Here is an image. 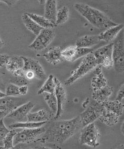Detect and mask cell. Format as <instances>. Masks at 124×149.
<instances>
[{
  "label": "cell",
  "mask_w": 124,
  "mask_h": 149,
  "mask_svg": "<svg viewBox=\"0 0 124 149\" xmlns=\"http://www.w3.org/2000/svg\"><path fill=\"white\" fill-rule=\"evenodd\" d=\"M25 77H26V79L29 80V81H30L31 80L33 79L34 78L36 77L33 72H32L31 71H28L26 72Z\"/></svg>",
  "instance_id": "41"
},
{
  "label": "cell",
  "mask_w": 124,
  "mask_h": 149,
  "mask_svg": "<svg viewBox=\"0 0 124 149\" xmlns=\"http://www.w3.org/2000/svg\"><path fill=\"white\" fill-rule=\"evenodd\" d=\"M25 73H26V72H24L23 69L16 70V71L11 73L13 77H24V76H25Z\"/></svg>",
  "instance_id": "38"
},
{
  "label": "cell",
  "mask_w": 124,
  "mask_h": 149,
  "mask_svg": "<svg viewBox=\"0 0 124 149\" xmlns=\"http://www.w3.org/2000/svg\"><path fill=\"white\" fill-rule=\"evenodd\" d=\"M63 49V47L61 46L53 47L45 53L43 56L49 64L58 65L63 60L61 53Z\"/></svg>",
  "instance_id": "13"
},
{
  "label": "cell",
  "mask_w": 124,
  "mask_h": 149,
  "mask_svg": "<svg viewBox=\"0 0 124 149\" xmlns=\"http://www.w3.org/2000/svg\"><path fill=\"white\" fill-rule=\"evenodd\" d=\"M103 107L107 110L112 112L120 116H122L124 111V104L121 102L115 100H107L101 104Z\"/></svg>",
  "instance_id": "21"
},
{
  "label": "cell",
  "mask_w": 124,
  "mask_h": 149,
  "mask_svg": "<svg viewBox=\"0 0 124 149\" xmlns=\"http://www.w3.org/2000/svg\"><path fill=\"white\" fill-rule=\"evenodd\" d=\"M50 114L45 109H41L34 113H30L27 115V121L33 123H41L47 122L49 120Z\"/></svg>",
  "instance_id": "19"
},
{
  "label": "cell",
  "mask_w": 124,
  "mask_h": 149,
  "mask_svg": "<svg viewBox=\"0 0 124 149\" xmlns=\"http://www.w3.org/2000/svg\"><path fill=\"white\" fill-rule=\"evenodd\" d=\"M113 149H124V144H119V146Z\"/></svg>",
  "instance_id": "45"
},
{
  "label": "cell",
  "mask_w": 124,
  "mask_h": 149,
  "mask_svg": "<svg viewBox=\"0 0 124 149\" xmlns=\"http://www.w3.org/2000/svg\"><path fill=\"white\" fill-rule=\"evenodd\" d=\"M113 43H111L93 52L92 53L95 57L98 65H100L107 69L113 67Z\"/></svg>",
  "instance_id": "7"
},
{
  "label": "cell",
  "mask_w": 124,
  "mask_h": 149,
  "mask_svg": "<svg viewBox=\"0 0 124 149\" xmlns=\"http://www.w3.org/2000/svg\"><path fill=\"white\" fill-rule=\"evenodd\" d=\"M10 82L12 84L16 85L18 87L27 86L30 83V81L26 79L25 76L20 77H13Z\"/></svg>",
  "instance_id": "34"
},
{
  "label": "cell",
  "mask_w": 124,
  "mask_h": 149,
  "mask_svg": "<svg viewBox=\"0 0 124 149\" xmlns=\"http://www.w3.org/2000/svg\"><path fill=\"white\" fill-rule=\"evenodd\" d=\"M3 45H4V42L0 38V48L2 47Z\"/></svg>",
  "instance_id": "47"
},
{
  "label": "cell",
  "mask_w": 124,
  "mask_h": 149,
  "mask_svg": "<svg viewBox=\"0 0 124 149\" xmlns=\"http://www.w3.org/2000/svg\"><path fill=\"white\" fill-rule=\"evenodd\" d=\"M100 134L98 128L94 123L83 128L79 136V143L81 145L96 148L100 145Z\"/></svg>",
  "instance_id": "5"
},
{
  "label": "cell",
  "mask_w": 124,
  "mask_h": 149,
  "mask_svg": "<svg viewBox=\"0 0 124 149\" xmlns=\"http://www.w3.org/2000/svg\"><path fill=\"white\" fill-rule=\"evenodd\" d=\"M26 15L31 18L32 19L36 22L39 26L43 29H53L57 26V25L52 23L48 20L46 19L44 16H41L34 13H26Z\"/></svg>",
  "instance_id": "23"
},
{
  "label": "cell",
  "mask_w": 124,
  "mask_h": 149,
  "mask_svg": "<svg viewBox=\"0 0 124 149\" xmlns=\"http://www.w3.org/2000/svg\"><path fill=\"white\" fill-rule=\"evenodd\" d=\"M55 37V32L53 29H43L28 48L33 51H42L52 43Z\"/></svg>",
  "instance_id": "8"
},
{
  "label": "cell",
  "mask_w": 124,
  "mask_h": 149,
  "mask_svg": "<svg viewBox=\"0 0 124 149\" xmlns=\"http://www.w3.org/2000/svg\"><path fill=\"white\" fill-rule=\"evenodd\" d=\"M54 82L56 85L54 94L57 101V111L54 118L57 120L62 116L63 113L64 106L67 101V95L63 85L55 77H54Z\"/></svg>",
  "instance_id": "10"
},
{
  "label": "cell",
  "mask_w": 124,
  "mask_h": 149,
  "mask_svg": "<svg viewBox=\"0 0 124 149\" xmlns=\"http://www.w3.org/2000/svg\"><path fill=\"white\" fill-rule=\"evenodd\" d=\"M92 53L85 56L77 69L73 71L71 75L65 81L64 84L65 86H69L74 84L77 80L83 77L98 66V63Z\"/></svg>",
  "instance_id": "3"
},
{
  "label": "cell",
  "mask_w": 124,
  "mask_h": 149,
  "mask_svg": "<svg viewBox=\"0 0 124 149\" xmlns=\"http://www.w3.org/2000/svg\"><path fill=\"white\" fill-rule=\"evenodd\" d=\"M17 132L15 129L10 130L3 140L2 146L6 149H10L13 148L14 147V139L15 136Z\"/></svg>",
  "instance_id": "30"
},
{
  "label": "cell",
  "mask_w": 124,
  "mask_h": 149,
  "mask_svg": "<svg viewBox=\"0 0 124 149\" xmlns=\"http://www.w3.org/2000/svg\"><path fill=\"white\" fill-rule=\"evenodd\" d=\"M34 149H52L51 148H49L48 147H45V146H37Z\"/></svg>",
  "instance_id": "44"
},
{
  "label": "cell",
  "mask_w": 124,
  "mask_h": 149,
  "mask_svg": "<svg viewBox=\"0 0 124 149\" xmlns=\"http://www.w3.org/2000/svg\"><path fill=\"white\" fill-rule=\"evenodd\" d=\"M82 127L79 116L69 120H57L50 124L40 141L43 143L62 144Z\"/></svg>",
  "instance_id": "1"
},
{
  "label": "cell",
  "mask_w": 124,
  "mask_h": 149,
  "mask_svg": "<svg viewBox=\"0 0 124 149\" xmlns=\"http://www.w3.org/2000/svg\"><path fill=\"white\" fill-rule=\"evenodd\" d=\"M17 107L15 100L10 97H5L0 99V120L6 117Z\"/></svg>",
  "instance_id": "14"
},
{
  "label": "cell",
  "mask_w": 124,
  "mask_h": 149,
  "mask_svg": "<svg viewBox=\"0 0 124 149\" xmlns=\"http://www.w3.org/2000/svg\"><path fill=\"white\" fill-rule=\"evenodd\" d=\"M124 84L123 83L119 87V89L117 92V96L116 98V100L121 102L122 99H124Z\"/></svg>",
  "instance_id": "36"
},
{
  "label": "cell",
  "mask_w": 124,
  "mask_h": 149,
  "mask_svg": "<svg viewBox=\"0 0 124 149\" xmlns=\"http://www.w3.org/2000/svg\"><path fill=\"white\" fill-rule=\"evenodd\" d=\"M6 96V95H5V93L0 91V99L3 98H4Z\"/></svg>",
  "instance_id": "46"
},
{
  "label": "cell",
  "mask_w": 124,
  "mask_h": 149,
  "mask_svg": "<svg viewBox=\"0 0 124 149\" xmlns=\"http://www.w3.org/2000/svg\"><path fill=\"white\" fill-rule=\"evenodd\" d=\"M103 107L101 104H92L89 106L83 112L80 114L79 118L82 127L89 125L99 118Z\"/></svg>",
  "instance_id": "9"
},
{
  "label": "cell",
  "mask_w": 124,
  "mask_h": 149,
  "mask_svg": "<svg viewBox=\"0 0 124 149\" xmlns=\"http://www.w3.org/2000/svg\"><path fill=\"white\" fill-rule=\"evenodd\" d=\"M36 104L29 101L26 104L17 107L14 110L6 116V118L14 119L18 121V122H23L25 118H26L27 115L29 114L31 110L33 108Z\"/></svg>",
  "instance_id": "12"
},
{
  "label": "cell",
  "mask_w": 124,
  "mask_h": 149,
  "mask_svg": "<svg viewBox=\"0 0 124 149\" xmlns=\"http://www.w3.org/2000/svg\"><path fill=\"white\" fill-rule=\"evenodd\" d=\"M124 122H123V124H122V127H121V129H122V130H122V134H123V135H124Z\"/></svg>",
  "instance_id": "49"
},
{
  "label": "cell",
  "mask_w": 124,
  "mask_h": 149,
  "mask_svg": "<svg viewBox=\"0 0 124 149\" xmlns=\"http://www.w3.org/2000/svg\"><path fill=\"white\" fill-rule=\"evenodd\" d=\"M28 91V86H22L19 87V93L20 95H22V96L26 95L27 94Z\"/></svg>",
  "instance_id": "40"
},
{
  "label": "cell",
  "mask_w": 124,
  "mask_h": 149,
  "mask_svg": "<svg viewBox=\"0 0 124 149\" xmlns=\"http://www.w3.org/2000/svg\"><path fill=\"white\" fill-rule=\"evenodd\" d=\"M24 63L22 56H13L10 57L6 65V69L10 73L23 69Z\"/></svg>",
  "instance_id": "22"
},
{
  "label": "cell",
  "mask_w": 124,
  "mask_h": 149,
  "mask_svg": "<svg viewBox=\"0 0 124 149\" xmlns=\"http://www.w3.org/2000/svg\"><path fill=\"white\" fill-rule=\"evenodd\" d=\"M69 16V10L67 6H63L58 10L56 15V24L57 26L65 24Z\"/></svg>",
  "instance_id": "28"
},
{
  "label": "cell",
  "mask_w": 124,
  "mask_h": 149,
  "mask_svg": "<svg viewBox=\"0 0 124 149\" xmlns=\"http://www.w3.org/2000/svg\"><path fill=\"white\" fill-rule=\"evenodd\" d=\"M0 149H6L5 148L0 146ZM10 149H34L31 148V147L26 146L24 144H17L16 146H15L13 148Z\"/></svg>",
  "instance_id": "39"
},
{
  "label": "cell",
  "mask_w": 124,
  "mask_h": 149,
  "mask_svg": "<svg viewBox=\"0 0 124 149\" xmlns=\"http://www.w3.org/2000/svg\"><path fill=\"white\" fill-rule=\"evenodd\" d=\"M115 38L113 47L112 59L115 70L119 73L124 71V43L123 32Z\"/></svg>",
  "instance_id": "4"
},
{
  "label": "cell",
  "mask_w": 124,
  "mask_h": 149,
  "mask_svg": "<svg viewBox=\"0 0 124 149\" xmlns=\"http://www.w3.org/2000/svg\"><path fill=\"white\" fill-rule=\"evenodd\" d=\"M42 95L52 113L55 116L57 111V101L55 94L44 93Z\"/></svg>",
  "instance_id": "27"
},
{
  "label": "cell",
  "mask_w": 124,
  "mask_h": 149,
  "mask_svg": "<svg viewBox=\"0 0 124 149\" xmlns=\"http://www.w3.org/2000/svg\"><path fill=\"white\" fill-rule=\"evenodd\" d=\"M9 131L10 130L6 127V126L4 124L3 119L1 120H0V143L1 146H2V142L3 140Z\"/></svg>",
  "instance_id": "35"
},
{
  "label": "cell",
  "mask_w": 124,
  "mask_h": 149,
  "mask_svg": "<svg viewBox=\"0 0 124 149\" xmlns=\"http://www.w3.org/2000/svg\"><path fill=\"white\" fill-rule=\"evenodd\" d=\"M47 122H44L41 123H33V122H17V123L12 124L9 126V128L12 129H17V128H23V129H31V128H36L41 127L43 125L46 124Z\"/></svg>",
  "instance_id": "26"
},
{
  "label": "cell",
  "mask_w": 124,
  "mask_h": 149,
  "mask_svg": "<svg viewBox=\"0 0 124 149\" xmlns=\"http://www.w3.org/2000/svg\"><path fill=\"white\" fill-rule=\"evenodd\" d=\"M45 4V6L44 17L53 24H56V15L57 13V1L48 0L46 1Z\"/></svg>",
  "instance_id": "18"
},
{
  "label": "cell",
  "mask_w": 124,
  "mask_h": 149,
  "mask_svg": "<svg viewBox=\"0 0 124 149\" xmlns=\"http://www.w3.org/2000/svg\"><path fill=\"white\" fill-rule=\"evenodd\" d=\"M108 85L107 80L106 79L102 73L98 75H95L91 80V86L93 90L99 89Z\"/></svg>",
  "instance_id": "29"
},
{
  "label": "cell",
  "mask_w": 124,
  "mask_h": 149,
  "mask_svg": "<svg viewBox=\"0 0 124 149\" xmlns=\"http://www.w3.org/2000/svg\"><path fill=\"white\" fill-rule=\"evenodd\" d=\"M46 2V1H42V0H41V1H38V2L40 3V4H45Z\"/></svg>",
  "instance_id": "48"
},
{
  "label": "cell",
  "mask_w": 124,
  "mask_h": 149,
  "mask_svg": "<svg viewBox=\"0 0 124 149\" xmlns=\"http://www.w3.org/2000/svg\"><path fill=\"white\" fill-rule=\"evenodd\" d=\"M101 65H98L97 67H95V70H94L93 71V73L95 75H99L101 73H102V69H101Z\"/></svg>",
  "instance_id": "43"
},
{
  "label": "cell",
  "mask_w": 124,
  "mask_h": 149,
  "mask_svg": "<svg viewBox=\"0 0 124 149\" xmlns=\"http://www.w3.org/2000/svg\"><path fill=\"white\" fill-rule=\"evenodd\" d=\"M19 87L17 85L9 83L7 85L6 91H5V95L6 97H14L19 96L20 94L19 93Z\"/></svg>",
  "instance_id": "32"
},
{
  "label": "cell",
  "mask_w": 124,
  "mask_h": 149,
  "mask_svg": "<svg viewBox=\"0 0 124 149\" xmlns=\"http://www.w3.org/2000/svg\"><path fill=\"white\" fill-rule=\"evenodd\" d=\"M77 48L76 46H70L67 48H64L61 53L62 59L68 62L72 63L76 53Z\"/></svg>",
  "instance_id": "31"
},
{
  "label": "cell",
  "mask_w": 124,
  "mask_h": 149,
  "mask_svg": "<svg viewBox=\"0 0 124 149\" xmlns=\"http://www.w3.org/2000/svg\"><path fill=\"white\" fill-rule=\"evenodd\" d=\"M22 19L26 28L36 36H38L43 29V28L39 26L36 22L32 19L31 18H30L26 15V13L22 15Z\"/></svg>",
  "instance_id": "24"
},
{
  "label": "cell",
  "mask_w": 124,
  "mask_h": 149,
  "mask_svg": "<svg viewBox=\"0 0 124 149\" xmlns=\"http://www.w3.org/2000/svg\"><path fill=\"white\" fill-rule=\"evenodd\" d=\"M119 116L103 107L99 118L102 123L107 126H114L118 123Z\"/></svg>",
  "instance_id": "17"
},
{
  "label": "cell",
  "mask_w": 124,
  "mask_h": 149,
  "mask_svg": "<svg viewBox=\"0 0 124 149\" xmlns=\"http://www.w3.org/2000/svg\"><path fill=\"white\" fill-rule=\"evenodd\" d=\"M54 75H53V74L49 75L47 79L46 80L45 83H44L43 86L38 91L37 94L38 95H41L44 93L54 94L55 92L56 87V85L54 82Z\"/></svg>",
  "instance_id": "25"
},
{
  "label": "cell",
  "mask_w": 124,
  "mask_h": 149,
  "mask_svg": "<svg viewBox=\"0 0 124 149\" xmlns=\"http://www.w3.org/2000/svg\"><path fill=\"white\" fill-rule=\"evenodd\" d=\"M24 60V65L23 70L26 72L31 71L34 73L35 77L38 79H45L46 77L45 71L42 65L38 60L33 58L22 56Z\"/></svg>",
  "instance_id": "11"
},
{
  "label": "cell",
  "mask_w": 124,
  "mask_h": 149,
  "mask_svg": "<svg viewBox=\"0 0 124 149\" xmlns=\"http://www.w3.org/2000/svg\"><path fill=\"white\" fill-rule=\"evenodd\" d=\"M113 91L112 87L107 85L99 89L93 90V98L98 104H101L107 101Z\"/></svg>",
  "instance_id": "16"
},
{
  "label": "cell",
  "mask_w": 124,
  "mask_h": 149,
  "mask_svg": "<svg viewBox=\"0 0 124 149\" xmlns=\"http://www.w3.org/2000/svg\"><path fill=\"white\" fill-rule=\"evenodd\" d=\"M1 77L0 76V82H1Z\"/></svg>",
  "instance_id": "50"
},
{
  "label": "cell",
  "mask_w": 124,
  "mask_h": 149,
  "mask_svg": "<svg viewBox=\"0 0 124 149\" xmlns=\"http://www.w3.org/2000/svg\"><path fill=\"white\" fill-rule=\"evenodd\" d=\"M10 57V56L7 54H0V68L6 65Z\"/></svg>",
  "instance_id": "37"
},
{
  "label": "cell",
  "mask_w": 124,
  "mask_h": 149,
  "mask_svg": "<svg viewBox=\"0 0 124 149\" xmlns=\"http://www.w3.org/2000/svg\"><path fill=\"white\" fill-rule=\"evenodd\" d=\"M46 129L44 127L24 129L17 132L14 139V146L17 144L30 143L38 139V138L44 134Z\"/></svg>",
  "instance_id": "6"
},
{
  "label": "cell",
  "mask_w": 124,
  "mask_h": 149,
  "mask_svg": "<svg viewBox=\"0 0 124 149\" xmlns=\"http://www.w3.org/2000/svg\"><path fill=\"white\" fill-rule=\"evenodd\" d=\"M93 52V49L91 48H77L76 53L74 56V58L73 59V61L77 60L79 58H81L82 57H85L87 55L89 54L92 53Z\"/></svg>",
  "instance_id": "33"
},
{
  "label": "cell",
  "mask_w": 124,
  "mask_h": 149,
  "mask_svg": "<svg viewBox=\"0 0 124 149\" xmlns=\"http://www.w3.org/2000/svg\"><path fill=\"white\" fill-rule=\"evenodd\" d=\"M74 8L90 24L98 29L105 30L117 24L103 13L89 5L77 3L74 5Z\"/></svg>",
  "instance_id": "2"
},
{
  "label": "cell",
  "mask_w": 124,
  "mask_h": 149,
  "mask_svg": "<svg viewBox=\"0 0 124 149\" xmlns=\"http://www.w3.org/2000/svg\"><path fill=\"white\" fill-rule=\"evenodd\" d=\"M17 1H15V0H3V1H0V2H3L5 3L6 5L8 6H12L14 5L17 2Z\"/></svg>",
  "instance_id": "42"
},
{
  "label": "cell",
  "mask_w": 124,
  "mask_h": 149,
  "mask_svg": "<svg viewBox=\"0 0 124 149\" xmlns=\"http://www.w3.org/2000/svg\"><path fill=\"white\" fill-rule=\"evenodd\" d=\"M123 24H117L116 26L104 30V31L98 34V39L100 41H103L106 42H110L115 39L119 32L123 30Z\"/></svg>",
  "instance_id": "15"
},
{
  "label": "cell",
  "mask_w": 124,
  "mask_h": 149,
  "mask_svg": "<svg viewBox=\"0 0 124 149\" xmlns=\"http://www.w3.org/2000/svg\"><path fill=\"white\" fill-rule=\"evenodd\" d=\"M100 42L97 36H85L77 40L76 47L77 48H90Z\"/></svg>",
  "instance_id": "20"
}]
</instances>
